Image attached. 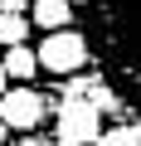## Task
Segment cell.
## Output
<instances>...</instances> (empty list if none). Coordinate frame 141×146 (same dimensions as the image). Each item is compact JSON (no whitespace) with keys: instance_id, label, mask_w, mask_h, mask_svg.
Listing matches in <instances>:
<instances>
[{"instance_id":"obj_1","label":"cell","mask_w":141,"mask_h":146,"mask_svg":"<svg viewBox=\"0 0 141 146\" xmlns=\"http://www.w3.org/2000/svg\"><path fill=\"white\" fill-rule=\"evenodd\" d=\"M88 44L131 122H141V0H93Z\"/></svg>"},{"instance_id":"obj_2","label":"cell","mask_w":141,"mask_h":146,"mask_svg":"<svg viewBox=\"0 0 141 146\" xmlns=\"http://www.w3.org/2000/svg\"><path fill=\"white\" fill-rule=\"evenodd\" d=\"M34 54H39V68L54 73L58 83H63V78H78V73L93 63V44H88L83 29H58V34H49Z\"/></svg>"},{"instance_id":"obj_3","label":"cell","mask_w":141,"mask_h":146,"mask_svg":"<svg viewBox=\"0 0 141 146\" xmlns=\"http://www.w3.org/2000/svg\"><path fill=\"white\" fill-rule=\"evenodd\" d=\"M102 136V112L78 98V102H54V146H97Z\"/></svg>"},{"instance_id":"obj_4","label":"cell","mask_w":141,"mask_h":146,"mask_svg":"<svg viewBox=\"0 0 141 146\" xmlns=\"http://www.w3.org/2000/svg\"><path fill=\"white\" fill-rule=\"evenodd\" d=\"M49 107L54 102L39 88H10L5 98H0V122H5L10 131H20V136H34V127H44Z\"/></svg>"},{"instance_id":"obj_5","label":"cell","mask_w":141,"mask_h":146,"mask_svg":"<svg viewBox=\"0 0 141 146\" xmlns=\"http://www.w3.org/2000/svg\"><path fill=\"white\" fill-rule=\"evenodd\" d=\"M29 25L58 34V29H73V5L68 0H34L29 5Z\"/></svg>"},{"instance_id":"obj_6","label":"cell","mask_w":141,"mask_h":146,"mask_svg":"<svg viewBox=\"0 0 141 146\" xmlns=\"http://www.w3.org/2000/svg\"><path fill=\"white\" fill-rule=\"evenodd\" d=\"M0 68L10 73V83L29 88V78L39 73V54H34L29 44H20V49H5V54H0Z\"/></svg>"},{"instance_id":"obj_7","label":"cell","mask_w":141,"mask_h":146,"mask_svg":"<svg viewBox=\"0 0 141 146\" xmlns=\"http://www.w3.org/2000/svg\"><path fill=\"white\" fill-rule=\"evenodd\" d=\"M88 102H93L97 112H117V107H122L117 88H112V83L102 78V68H97V73H88Z\"/></svg>"},{"instance_id":"obj_8","label":"cell","mask_w":141,"mask_h":146,"mask_svg":"<svg viewBox=\"0 0 141 146\" xmlns=\"http://www.w3.org/2000/svg\"><path fill=\"white\" fill-rule=\"evenodd\" d=\"M29 15H0V49H20L29 44Z\"/></svg>"},{"instance_id":"obj_9","label":"cell","mask_w":141,"mask_h":146,"mask_svg":"<svg viewBox=\"0 0 141 146\" xmlns=\"http://www.w3.org/2000/svg\"><path fill=\"white\" fill-rule=\"evenodd\" d=\"M97 146H141V122H117V127H102Z\"/></svg>"},{"instance_id":"obj_10","label":"cell","mask_w":141,"mask_h":146,"mask_svg":"<svg viewBox=\"0 0 141 146\" xmlns=\"http://www.w3.org/2000/svg\"><path fill=\"white\" fill-rule=\"evenodd\" d=\"M34 0H0V15H24Z\"/></svg>"},{"instance_id":"obj_11","label":"cell","mask_w":141,"mask_h":146,"mask_svg":"<svg viewBox=\"0 0 141 146\" xmlns=\"http://www.w3.org/2000/svg\"><path fill=\"white\" fill-rule=\"evenodd\" d=\"M15 146H54V141H49V136H39V131H34V136H20V141H15Z\"/></svg>"},{"instance_id":"obj_12","label":"cell","mask_w":141,"mask_h":146,"mask_svg":"<svg viewBox=\"0 0 141 146\" xmlns=\"http://www.w3.org/2000/svg\"><path fill=\"white\" fill-rule=\"evenodd\" d=\"M5 93H10V73L0 68V98H5Z\"/></svg>"},{"instance_id":"obj_13","label":"cell","mask_w":141,"mask_h":146,"mask_svg":"<svg viewBox=\"0 0 141 146\" xmlns=\"http://www.w3.org/2000/svg\"><path fill=\"white\" fill-rule=\"evenodd\" d=\"M5 136H10V127H5V122H0V146H5Z\"/></svg>"},{"instance_id":"obj_14","label":"cell","mask_w":141,"mask_h":146,"mask_svg":"<svg viewBox=\"0 0 141 146\" xmlns=\"http://www.w3.org/2000/svg\"><path fill=\"white\" fill-rule=\"evenodd\" d=\"M68 5H93V0H68Z\"/></svg>"},{"instance_id":"obj_15","label":"cell","mask_w":141,"mask_h":146,"mask_svg":"<svg viewBox=\"0 0 141 146\" xmlns=\"http://www.w3.org/2000/svg\"><path fill=\"white\" fill-rule=\"evenodd\" d=\"M0 54H5V49H0Z\"/></svg>"}]
</instances>
